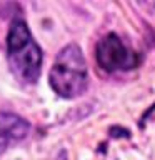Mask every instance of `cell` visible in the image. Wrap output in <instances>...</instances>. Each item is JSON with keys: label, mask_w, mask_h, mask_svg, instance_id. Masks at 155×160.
Instances as JSON below:
<instances>
[{"label": "cell", "mask_w": 155, "mask_h": 160, "mask_svg": "<svg viewBox=\"0 0 155 160\" xmlns=\"http://www.w3.org/2000/svg\"><path fill=\"white\" fill-rule=\"evenodd\" d=\"M7 58L15 77L22 82L35 83L38 80L43 53L33 40L27 23L20 18H15L10 23L7 35Z\"/></svg>", "instance_id": "6da1fadb"}, {"label": "cell", "mask_w": 155, "mask_h": 160, "mask_svg": "<svg viewBox=\"0 0 155 160\" xmlns=\"http://www.w3.org/2000/svg\"><path fill=\"white\" fill-rule=\"evenodd\" d=\"M48 82L53 92L63 98H77L87 90L88 68L78 45L70 43L58 52L50 68Z\"/></svg>", "instance_id": "7a4b0ae2"}, {"label": "cell", "mask_w": 155, "mask_h": 160, "mask_svg": "<svg viewBox=\"0 0 155 160\" xmlns=\"http://www.w3.org/2000/svg\"><path fill=\"white\" fill-rule=\"evenodd\" d=\"M98 65L105 72H125L138 67L140 55L132 50L117 33H107L95 48Z\"/></svg>", "instance_id": "3957f363"}, {"label": "cell", "mask_w": 155, "mask_h": 160, "mask_svg": "<svg viewBox=\"0 0 155 160\" xmlns=\"http://www.w3.org/2000/svg\"><path fill=\"white\" fill-rule=\"evenodd\" d=\"M30 133V123L12 112H0V153L20 143Z\"/></svg>", "instance_id": "277c9868"}]
</instances>
